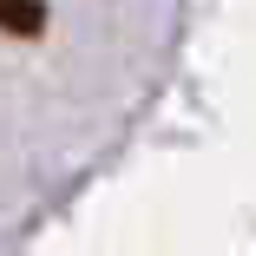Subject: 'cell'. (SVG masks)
Wrapping results in <instances>:
<instances>
[{
  "label": "cell",
  "instance_id": "6da1fadb",
  "mask_svg": "<svg viewBox=\"0 0 256 256\" xmlns=\"http://www.w3.org/2000/svg\"><path fill=\"white\" fill-rule=\"evenodd\" d=\"M0 33L40 40V33H46V0H0Z\"/></svg>",
  "mask_w": 256,
  "mask_h": 256
}]
</instances>
